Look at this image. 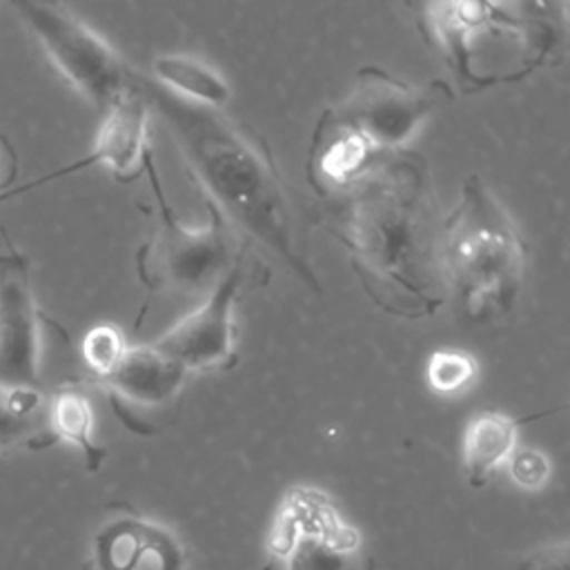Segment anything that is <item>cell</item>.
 I'll list each match as a JSON object with an SVG mask.
<instances>
[{
	"label": "cell",
	"mask_w": 570,
	"mask_h": 570,
	"mask_svg": "<svg viewBox=\"0 0 570 570\" xmlns=\"http://www.w3.org/2000/svg\"><path fill=\"white\" fill-rule=\"evenodd\" d=\"M24 269H0V387L42 390V314Z\"/></svg>",
	"instance_id": "11"
},
{
	"label": "cell",
	"mask_w": 570,
	"mask_h": 570,
	"mask_svg": "<svg viewBox=\"0 0 570 570\" xmlns=\"http://www.w3.org/2000/svg\"><path fill=\"white\" fill-rule=\"evenodd\" d=\"M2 267H27V258L18 252L11 254H0V269Z\"/></svg>",
	"instance_id": "23"
},
{
	"label": "cell",
	"mask_w": 570,
	"mask_h": 570,
	"mask_svg": "<svg viewBox=\"0 0 570 570\" xmlns=\"http://www.w3.org/2000/svg\"><path fill=\"white\" fill-rule=\"evenodd\" d=\"M454 94L448 82L434 80L414 87L387 69L367 65L356 71L354 89L332 107L336 116L358 131L376 151H399L414 136L421 122Z\"/></svg>",
	"instance_id": "7"
},
{
	"label": "cell",
	"mask_w": 570,
	"mask_h": 570,
	"mask_svg": "<svg viewBox=\"0 0 570 570\" xmlns=\"http://www.w3.org/2000/svg\"><path fill=\"white\" fill-rule=\"evenodd\" d=\"M56 443L47 430L45 390L0 387V450L47 448Z\"/></svg>",
	"instance_id": "18"
},
{
	"label": "cell",
	"mask_w": 570,
	"mask_h": 570,
	"mask_svg": "<svg viewBox=\"0 0 570 570\" xmlns=\"http://www.w3.org/2000/svg\"><path fill=\"white\" fill-rule=\"evenodd\" d=\"M505 465L512 481L525 490L541 488L550 476L548 456L534 448H517Z\"/></svg>",
	"instance_id": "21"
},
{
	"label": "cell",
	"mask_w": 570,
	"mask_h": 570,
	"mask_svg": "<svg viewBox=\"0 0 570 570\" xmlns=\"http://www.w3.org/2000/svg\"><path fill=\"white\" fill-rule=\"evenodd\" d=\"M145 174L158 209L151 236L136 252V274L147 289L136 327L154 296H207L234 263L249 254V243L209 203H205L209 216L203 229H189L176 218L151 154L147 156Z\"/></svg>",
	"instance_id": "5"
},
{
	"label": "cell",
	"mask_w": 570,
	"mask_h": 570,
	"mask_svg": "<svg viewBox=\"0 0 570 570\" xmlns=\"http://www.w3.org/2000/svg\"><path fill=\"white\" fill-rule=\"evenodd\" d=\"M98 570H183V550L163 525L136 514L107 521L94 537Z\"/></svg>",
	"instance_id": "13"
},
{
	"label": "cell",
	"mask_w": 570,
	"mask_h": 570,
	"mask_svg": "<svg viewBox=\"0 0 570 570\" xmlns=\"http://www.w3.org/2000/svg\"><path fill=\"white\" fill-rule=\"evenodd\" d=\"M341 198L336 238L370 301L385 314L434 316L448 289L441 269V218L425 158L383 151Z\"/></svg>",
	"instance_id": "1"
},
{
	"label": "cell",
	"mask_w": 570,
	"mask_h": 570,
	"mask_svg": "<svg viewBox=\"0 0 570 570\" xmlns=\"http://www.w3.org/2000/svg\"><path fill=\"white\" fill-rule=\"evenodd\" d=\"M358 131L327 107L314 127L307 154V180L323 196H338L381 156Z\"/></svg>",
	"instance_id": "14"
},
{
	"label": "cell",
	"mask_w": 570,
	"mask_h": 570,
	"mask_svg": "<svg viewBox=\"0 0 570 570\" xmlns=\"http://www.w3.org/2000/svg\"><path fill=\"white\" fill-rule=\"evenodd\" d=\"M125 350H127L125 334L114 323L94 325L85 334L82 347H80L82 361L96 381H100L114 372V367L120 363Z\"/></svg>",
	"instance_id": "20"
},
{
	"label": "cell",
	"mask_w": 570,
	"mask_h": 570,
	"mask_svg": "<svg viewBox=\"0 0 570 570\" xmlns=\"http://www.w3.org/2000/svg\"><path fill=\"white\" fill-rule=\"evenodd\" d=\"M149 76L174 96L200 107L223 109L232 100L227 80L214 67L189 53L158 56L151 62Z\"/></svg>",
	"instance_id": "17"
},
{
	"label": "cell",
	"mask_w": 570,
	"mask_h": 570,
	"mask_svg": "<svg viewBox=\"0 0 570 570\" xmlns=\"http://www.w3.org/2000/svg\"><path fill=\"white\" fill-rule=\"evenodd\" d=\"M20 20L58 73L96 109L107 111L131 87L134 69L120 53L62 4L18 0Z\"/></svg>",
	"instance_id": "6"
},
{
	"label": "cell",
	"mask_w": 570,
	"mask_h": 570,
	"mask_svg": "<svg viewBox=\"0 0 570 570\" xmlns=\"http://www.w3.org/2000/svg\"><path fill=\"white\" fill-rule=\"evenodd\" d=\"M269 548L287 570H358V532L314 488H292L276 514Z\"/></svg>",
	"instance_id": "8"
},
{
	"label": "cell",
	"mask_w": 570,
	"mask_h": 570,
	"mask_svg": "<svg viewBox=\"0 0 570 570\" xmlns=\"http://www.w3.org/2000/svg\"><path fill=\"white\" fill-rule=\"evenodd\" d=\"M131 85L149 114L160 118L180 149L189 174L205 194V203L245 240L272 249L312 292H323L321 281L296 245L292 207L283 178L267 145L220 109L187 102L149 73L134 69Z\"/></svg>",
	"instance_id": "2"
},
{
	"label": "cell",
	"mask_w": 570,
	"mask_h": 570,
	"mask_svg": "<svg viewBox=\"0 0 570 570\" xmlns=\"http://www.w3.org/2000/svg\"><path fill=\"white\" fill-rule=\"evenodd\" d=\"M249 254L214 285L203 303L167 330L151 347L191 372H223L236 363V323L234 303L247 276Z\"/></svg>",
	"instance_id": "9"
},
{
	"label": "cell",
	"mask_w": 570,
	"mask_h": 570,
	"mask_svg": "<svg viewBox=\"0 0 570 570\" xmlns=\"http://www.w3.org/2000/svg\"><path fill=\"white\" fill-rule=\"evenodd\" d=\"M187 376L189 372L180 363L147 343L127 347L114 372L96 383L107 392L120 423L136 434H145L140 410H158L171 403Z\"/></svg>",
	"instance_id": "12"
},
{
	"label": "cell",
	"mask_w": 570,
	"mask_h": 570,
	"mask_svg": "<svg viewBox=\"0 0 570 570\" xmlns=\"http://www.w3.org/2000/svg\"><path fill=\"white\" fill-rule=\"evenodd\" d=\"M16 171H18L16 151H13L11 142L4 136H0V189L7 187L9 183H13Z\"/></svg>",
	"instance_id": "22"
},
{
	"label": "cell",
	"mask_w": 570,
	"mask_h": 570,
	"mask_svg": "<svg viewBox=\"0 0 570 570\" xmlns=\"http://www.w3.org/2000/svg\"><path fill=\"white\" fill-rule=\"evenodd\" d=\"M47 430L53 441L73 443L89 472L102 465L107 450L94 441L91 401L78 381H65L47 396Z\"/></svg>",
	"instance_id": "16"
},
{
	"label": "cell",
	"mask_w": 570,
	"mask_h": 570,
	"mask_svg": "<svg viewBox=\"0 0 570 570\" xmlns=\"http://www.w3.org/2000/svg\"><path fill=\"white\" fill-rule=\"evenodd\" d=\"M548 412L532 414L525 419H512L503 412H479L470 419L463 434V465L465 476L472 488H483L494 470L508 463L510 454L517 450V430L521 423L539 419Z\"/></svg>",
	"instance_id": "15"
},
{
	"label": "cell",
	"mask_w": 570,
	"mask_h": 570,
	"mask_svg": "<svg viewBox=\"0 0 570 570\" xmlns=\"http://www.w3.org/2000/svg\"><path fill=\"white\" fill-rule=\"evenodd\" d=\"M566 2H430L421 29L463 94L521 82L563 58Z\"/></svg>",
	"instance_id": "3"
},
{
	"label": "cell",
	"mask_w": 570,
	"mask_h": 570,
	"mask_svg": "<svg viewBox=\"0 0 570 570\" xmlns=\"http://www.w3.org/2000/svg\"><path fill=\"white\" fill-rule=\"evenodd\" d=\"M428 385L443 396L465 392L479 376V363L476 358L456 347H441L434 350L428 358L425 367Z\"/></svg>",
	"instance_id": "19"
},
{
	"label": "cell",
	"mask_w": 570,
	"mask_h": 570,
	"mask_svg": "<svg viewBox=\"0 0 570 570\" xmlns=\"http://www.w3.org/2000/svg\"><path fill=\"white\" fill-rule=\"evenodd\" d=\"M523 570H566V561H561L557 568L550 563V559H546V561H534V563H528Z\"/></svg>",
	"instance_id": "24"
},
{
	"label": "cell",
	"mask_w": 570,
	"mask_h": 570,
	"mask_svg": "<svg viewBox=\"0 0 570 570\" xmlns=\"http://www.w3.org/2000/svg\"><path fill=\"white\" fill-rule=\"evenodd\" d=\"M147 118H149V109L131 85L129 91L125 96H120L105 111L102 125L96 134L94 149L87 156H82L80 160H73L65 167H58L31 183H24L16 189L2 191L0 203L7 198L20 196L24 191H31L33 187H40L45 183L78 174L94 165L109 167V171L122 183L136 180L138 176L145 174V163H147V156L151 154L149 145H147Z\"/></svg>",
	"instance_id": "10"
},
{
	"label": "cell",
	"mask_w": 570,
	"mask_h": 570,
	"mask_svg": "<svg viewBox=\"0 0 570 570\" xmlns=\"http://www.w3.org/2000/svg\"><path fill=\"white\" fill-rule=\"evenodd\" d=\"M445 289L474 323L505 316L521 292L525 245L510 214L479 176H470L459 203L441 218L439 234Z\"/></svg>",
	"instance_id": "4"
}]
</instances>
